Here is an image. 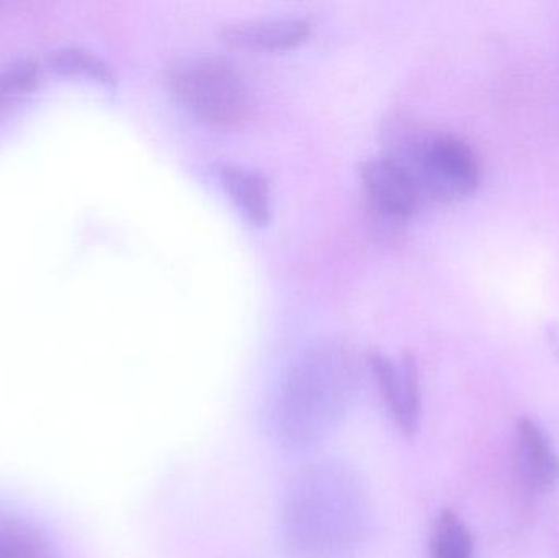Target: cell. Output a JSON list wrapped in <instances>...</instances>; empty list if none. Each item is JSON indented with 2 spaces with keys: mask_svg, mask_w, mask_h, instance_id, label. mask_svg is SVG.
Returning a JSON list of instances; mask_svg holds the SVG:
<instances>
[{
  "mask_svg": "<svg viewBox=\"0 0 559 558\" xmlns=\"http://www.w3.org/2000/svg\"><path fill=\"white\" fill-rule=\"evenodd\" d=\"M308 16H255L235 20L219 28V35L229 45L249 49L289 48L309 35Z\"/></svg>",
  "mask_w": 559,
  "mask_h": 558,
  "instance_id": "52a82bcc",
  "label": "cell"
},
{
  "mask_svg": "<svg viewBox=\"0 0 559 558\" xmlns=\"http://www.w3.org/2000/svg\"><path fill=\"white\" fill-rule=\"evenodd\" d=\"M383 134V153L406 169L420 197L453 202L478 189V156L456 134L423 130L401 118L388 121Z\"/></svg>",
  "mask_w": 559,
  "mask_h": 558,
  "instance_id": "3957f363",
  "label": "cell"
},
{
  "mask_svg": "<svg viewBox=\"0 0 559 558\" xmlns=\"http://www.w3.org/2000/svg\"><path fill=\"white\" fill-rule=\"evenodd\" d=\"M360 379V357L347 343L328 341L301 354L278 396L283 444L301 451L325 441L350 412Z\"/></svg>",
  "mask_w": 559,
  "mask_h": 558,
  "instance_id": "7a4b0ae2",
  "label": "cell"
},
{
  "mask_svg": "<svg viewBox=\"0 0 559 558\" xmlns=\"http://www.w3.org/2000/svg\"><path fill=\"white\" fill-rule=\"evenodd\" d=\"M430 558H473L472 534L453 511H443L437 520L430 541Z\"/></svg>",
  "mask_w": 559,
  "mask_h": 558,
  "instance_id": "8fae6325",
  "label": "cell"
},
{
  "mask_svg": "<svg viewBox=\"0 0 559 558\" xmlns=\"http://www.w3.org/2000/svg\"><path fill=\"white\" fill-rule=\"evenodd\" d=\"M368 363L397 428L406 436L416 435L423 412L416 359L411 354H404L396 360L384 354L373 353L368 357Z\"/></svg>",
  "mask_w": 559,
  "mask_h": 558,
  "instance_id": "5b68a950",
  "label": "cell"
},
{
  "mask_svg": "<svg viewBox=\"0 0 559 558\" xmlns=\"http://www.w3.org/2000/svg\"><path fill=\"white\" fill-rule=\"evenodd\" d=\"M360 179L371 205L388 218H407L423 199L406 169L384 153L361 163Z\"/></svg>",
  "mask_w": 559,
  "mask_h": 558,
  "instance_id": "8992f818",
  "label": "cell"
},
{
  "mask_svg": "<svg viewBox=\"0 0 559 558\" xmlns=\"http://www.w3.org/2000/svg\"><path fill=\"white\" fill-rule=\"evenodd\" d=\"M371 521L364 478L344 462L322 461L289 482L280 533L292 558H355L367 544Z\"/></svg>",
  "mask_w": 559,
  "mask_h": 558,
  "instance_id": "6da1fadb",
  "label": "cell"
},
{
  "mask_svg": "<svg viewBox=\"0 0 559 558\" xmlns=\"http://www.w3.org/2000/svg\"><path fill=\"white\" fill-rule=\"evenodd\" d=\"M518 464L522 477L537 490H550L559 482V458L545 432L531 418L518 425Z\"/></svg>",
  "mask_w": 559,
  "mask_h": 558,
  "instance_id": "ba28073f",
  "label": "cell"
},
{
  "mask_svg": "<svg viewBox=\"0 0 559 558\" xmlns=\"http://www.w3.org/2000/svg\"><path fill=\"white\" fill-rule=\"evenodd\" d=\"M167 84L177 102L213 124H235L249 110V91L241 72L222 56L195 55L170 66Z\"/></svg>",
  "mask_w": 559,
  "mask_h": 558,
  "instance_id": "277c9868",
  "label": "cell"
},
{
  "mask_svg": "<svg viewBox=\"0 0 559 558\" xmlns=\"http://www.w3.org/2000/svg\"><path fill=\"white\" fill-rule=\"evenodd\" d=\"M218 176L223 187L252 223L262 225L267 222L271 215V186L261 173L238 164H222Z\"/></svg>",
  "mask_w": 559,
  "mask_h": 558,
  "instance_id": "9c48e42d",
  "label": "cell"
},
{
  "mask_svg": "<svg viewBox=\"0 0 559 558\" xmlns=\"http://www.w3.org/2000/svg\"><path fill=\"white\" fill-rule=\"evenodd\" d=\"M38 81L39 68L29 61L12 62L0 69V118L32 95Z\"/></svg>",
  "mask_w": 559,
  "mask_h": 558,
  "instance_id": "7c38bea8",
  "label": "cell"
},
{
  "mask_svg": "<svg viewBox=\"0 0 559 558\" xmlns=\"http://www.w3.org/2000/svg\"><path fill=\"white\" fill-rule=\"evenodd\" d=\"M0 558H52V553L33 521L0 508Z\"/></svg>",
  "mask_w": 559,
  "mask_h": 558,
  "instance_id": "30bf717a",
  "label": "cell"
},
{
  "mask_svg": "<svg viewBox=\"0 0 559 558\" xmlns=\"http://www.w3.org/2000/svg\"><path fill=\"white\" fill-rule=\"evenodd\" d=\"M52 68L59 74L87 75V78L102 82L114 81V74L104 61H100L97 56L78 48L62 49L61 52L55 55Z\"/></svg>",
  "mask_w": 559,
  "mask_h": 558,
  "instance_id": "4fadbf2b",
  "label": "cell"
}]
</instances>
